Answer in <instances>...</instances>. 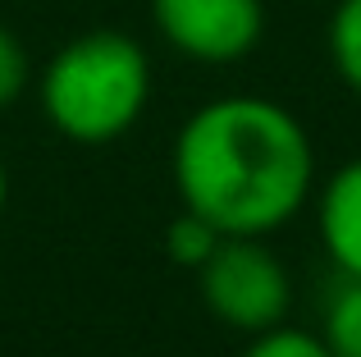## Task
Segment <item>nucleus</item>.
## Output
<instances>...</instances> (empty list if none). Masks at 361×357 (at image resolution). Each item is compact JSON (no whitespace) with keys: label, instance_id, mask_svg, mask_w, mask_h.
Returning a JSON list of instances; mask_svg holds the SVG:
<instances>
[{"label":"nucleus","instance_id":"423d86ee","mask_svg":"<svg viewBox=\"0 0 361 357\" xmlns=\"http://www.w3.org/2000/svg\"><path fill=\"white\" fill-rule=\"evenodd\" d=\"M320 339L334 357H361V279L338 275L334 294L325 303Z\"/></svg>","mask_w":361,"mask_h":357},{"label":"nucleus","instance_id":"6e6552de","mask_svg":"<svg viewBox=\"0 0 361 357\" xmlns=\"http://www.w3.org/2000/svg\"><path fill=\"white\" fill-rule=\"evenodd\" d=\"M220 238H224V234L215 229L206 215H197V211H188V206H183V215H178V220L165 229V252H169V261H174V266L202 270L206 257L220 248Z\"/></svg>","mask_w":361,"mask_h":357},{"label":"nucleus","instance_id":"1a4fd4ad","mask_svg":"<svg viewBox=\"0 0 361 357\" xmlns=\"http://www.w3.org/2000/svg\"><path fill=\"white\" fill-rule=\"evenodd\" d=\"M243 357H334L325 349V339L311 330H298V325H270V330L252 334V344H247Z\"/></svg>","mask_w":361,"mask_h":357},{"label":"nucleus","instance_id":"f03ea898","mask_svg":"<svg viewBox=\"0 0 361 357\" xmlns=\"http://www.w3.org/2000/svg\"><path fill=\"white\" fill-rule=\"evenodd\" d=\"M151 101V60L128 32H82L51 55L42 110L69 143L101 147L123 138Z\"/></svg>","mask_w":361,"mask_h":357},{"label":"nucleus","instance_id":"39448f33","mask_svg":"<svg viewBox=\"0 0 361 357\" xmlns=\"http://www.w3.org/2000/svg\"><path fill=\"white\" fill-rule=\"evenodd\" d=\"M316 229L338 275L361 279V156L325 178L316 197Z\"/></svg>","mask_w":361,"mask_h":357},{"label":"nucleus","instance_id":"9d476101","mask_svg":"<svg viewBox=\"0 0 361 357\" xmlns=\"http://www.w3.org/2000/svg\"><path fill=\"white\" fill-rule=\"evenodd\" d=\"M27 78H32V64H27V51L5 23H0V110L14 106L27 92Z\"/></svg>","mask_w":361,"mask_h":357},{"label":"nucleus","instance_id":"7ed1b4c3","mask_svg":"<svg viewBox=\"0 0 361 357\" xmlns=\"http://www.w3.org/2000/svg\"><path fill=\"white\" fill-rule=\"evenodd\" d=\"M202 279V303L220 325L243 334H261L270 325L288 321L293 307V279L288 266L247 234H224L220 248L197 270Z\"/></svg>","mask_w":361,"mask_h":357},{"label":"nucleus","instance_id":"0eeeda50","mask_svg":"<svg viewBox=\"0 0 361 357\" xmlns=\"http://www.w3.org/2000/svg\"><path fill=\"white\" fill-rule=\"evenodd\" d=\"M329 60L338 78L361 97V0H338L329 18Z\"/></svg>","mask_w":361,"mask_h":357},{"label":"nucleus","instance_id":"9b49d317","mask_svg":"<svg viewBox=\"0 0 361 357\" xmlns=\"http://www.w3.org/2000/svg\"><path fill=\"white\" fill-rule=\"evenodd\" d=\"M5 202H9V170H5V156H0V215H5Z\"/></svg>","mask_w":361,"mask_h":357},{"label":"nucleus","instance_id":"20e7f679","mask_svg":"<svg viewBox=\"0 0 361 357\" xmlns=\"http://www.w3.org/2000/svg\"><path fill=\"white\" fill-rule=\"evenodd\" d=\"M160 37L202 64H233L256 51L265 32L261 0H151Z\"/></svg>","mask_w":361,"mask_h":357},{"label":"nucleus","instance_id":"f257e3e1","mask_svg":"<svg viewBox=\"0 0 361 357\" xmlns=\"http://www.w3.org/2000/svg\"><path fill=\"white\" fill-rule=\"evenodd\" d=\"M174 188L220 234L265 238L311 202L316 152L293 110L265 97H220L174 138Z\"/></svg>","mask_w":361,"mask_h":357}]
</instances>
